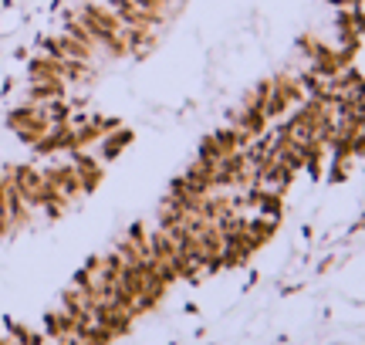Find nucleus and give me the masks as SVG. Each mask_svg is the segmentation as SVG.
Segmentation results:
<instances>
[{"mask_svg":"<svg viewBox=\"0 0 365 345\" xmlns=\"http://www.w3.org/2000/svg\"><path fill=\"white\" fill-rule=\"evenodd\" d=\"M41 172H44V180H48L54 190H61L68 200L85 197V193H81V180H78V172H75V166H71V160H68V163L54 160V163H48Z\"/></svg>","mask_w":365,"mask_h":345,"instance_id":"7ed1b4c3","label":"nucleus"},{"mask_svg":"<svg viewBox=\"0 0 365 345\" xmlns=\"http://www.w3.org/2000/svg\"><path fill=\"white\" fill-rule=\"evenodd\" d=\"M129 143H132V133L118 125L115 133H108L102 143H98V153H102V160H115V156H118V153H122L125 146H129Z\"/></svg>","mask_w":365,"mask_h":345,"instance_id":"423d86ee","label":"nucleus"},{"mask_svg":"<svg viewBox=\"0 0 365 345\" xmlns=\"http://www.w3.org/2000/svg\"><path fill=\"white\" fill-rule=\"evenodd\" d=\"M68 156H71V166H75V172H78V180H81V193H95L105 180L102 160L91 149H78V153H68Z\"/></svg>","mask_w":365,"mask_h":345,"instance_id":"f03ea898","label":"nucleus"},{"mask_svg":"<svg viewBox=\"0 0 365 345\" xmlns=\"http://www.w3.org/2000/svg\"><path fill=\"white\" fill-rule=\"evenodd\" d=\"M27 75H31V78H61V58H54V54H48V51L34 54L31 65H27Z\"/></svg>","mask_w":365,"mask_h":345,"instance_id":"39448f33","label":"nucleus"},{"mask_svg":"<svg viewBox=\"0 0 365 345\" xmlns=\"http://www.w3.org/2000/svg\"><path fill=\"white\" fill-rule=\"evenodd\" d=\"M51 98H68V81L61 78H31L27 85V102L34 105H44Z\"/></svg>","mask_w":365,"mask_h":345,"instance_id":"20e7f679","label":"nucleus"},{"mask_svg":"<svg viewBox=\"0 0 365 345\" xmlns=\"http://www.w3.org/2000/svg\"><path fill=\"white\" fill-rule=\"evenodd\" d=\"M7 125L17 133V139H21L24 146H34L41 135H48V129H51L44 108L34 105V102H24V105L11 108V112H7Z\"/></svg>","mask_w":365,"mask_h":345,"instance_id":"f257e3e1","label":"nucleus"}]
</instances>
